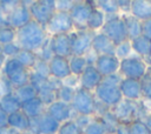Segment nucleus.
I'll return each instance as SVG.
<instances>
[{"instance_id": "412c9836", "label": "nucleus", "mask_w": 151, "mask_h": 134, "mask_svg": "<svg viewBox=\"0 0 151 134\" xmlns=\"http://www.w3.org/2000/svg\"><path fill=\"white\" fill-rule=\"evenodd\" d=\"M122 19L124 21L127 39L130 41L142 35V21H139L137 18H134L131 14H123Z\"/></svg>"}, {"instance_id": "473e14b6", "label": "nucleus", "mask_w": 151, "mask_h": 134, "mask_svg": "<svg viewBox=\"0 0 151 134\" xmlns=\"http://www.w3.org/2000/svg\"><path fill=\"white\" fill-rule=\"evenodd\" d=\"M14 93H15V95L18 96V99L21 102H25L27 100H31V99L38 96V93H37L35 88L33 86H31L29 83L26 85V86H24V87H20L18 89H15Z\"/></svg>"}, {"instance_id": "052dcab7", "label": "nucleus", "mask_w": 151, "mask_h": 134, "mask_svg": "<svg viewBox=\"0 0 151 134\" xmlns=\"http://www.w3.org/2000/svg\"><path fill=\"white\" fill-rule=\"evenodd\" d=\"M146 74H147V75H149L150 78H151V65L146 67Z\"/></svg>"}, {"instance_id": "864d4df0", "label": "nucleus", "mask_w": 151, "mask_h": 134, "mask_svg": "<svg viewBox=\"0 0 151 134\" xmlns=\"http://www.w3.org/2000/svg\"><path fill=\"white\" fill-rule=\"evenodd\" d=\"M9 26V15L0 6V27Z\"/></svg>"}, {"instance_id": "680f3d73", "label": "nucleus", "mask_w": 151, "mask_h": 134, "mask_svg": "<svg viewBox=\"0 0 151 134\" xmlns=\"http://www.w3.org/2000/svg\"><path fill=\"white\" fill-rule=\"evenodd\" d=\"M0 98H1V92H0Z\"/></svg>"}, {"instance_id": "2eb2a0df", "label": "nucleus", "mask_w": 151, "mask_h": 134, "mask_svg": "<svg viewBox=\"0 0 151 134\" xmlns=\"http://www.w3.org/2000/svg\"><path fill=\"white\" fill-rule=\"evenodd\" d=\"M120 60L116 55H98L94 62L97 71L104 76L118 73Z\"/></svg>"}, {"instance_id": "ea45409f", "label": "nucleus", "mask_w": 151, "mask_h": 134, "mask_svg": "<svg viewBox=\"0 0 151 134\" xmlns=\"http://www.w3.org/2000/svg\"><path fill=\"white\" fill-rule=\"evenodd\" d=\"M31 72H33V73H35V74H38V75L45 78V79L51 78L48 62L42 61V60H40V59L37 60V62H35V65L33 66V68L31 69Z\"/></svg>"}, {"instance_id": "bf43d9fd", "label": "nucleus", "mask_w": 151, "mask_h": 134, "mask_svg": "<svg viewBox=\"0 0 151 134\" xmlns=\"http://www.w3.org/2000/svg\"><path fill=\"white\" fill-rule=\"evenodd\" d=\"M145 123H146V126H147V128H149V130H150V133H151V113L147 115V118L145 119Z\"/></svg>"}, {"instance_id": "603ef678", "label": "nucleus", "mask_w": 151, "mask_h": 134, "mask_svg": "<svg viewBox=\"0 0 151 134\" xmlns=\"http://www.w3.org/2000/svg\"><path fill=\"white\" fill-rule=\"evenodd\" d=\"M119 11H123L125 14L131 11V0H117Z\"/></svg>"}, {"instance_id": "4be33fe9", "label": "nucleus", "mask_w": 151, "mask_h": 134, "mask_svg": "<svg viewBox=\"0 0 151 134\" xmlns=\"http://www.w3.org/2000/svg\"><path fill=\"white\" fill-rule=\"evenodd\" d=\"M28 122H29V118H27L22 110H19V112H15V113H12L8 115V119H7V125L8 127L15 129L17 132L19 133H25L27 132L28 129Z\"/></svg>"}, {"instance_id": "6e6d98bb", "label": "nucleus", "mask_w": 151, "mask_h": 134, "mask_svg": "<svg viewBox=\"0 0 151 134\" xmlns=\"http://www.w3.org/2000/svg\"><path fill=\"white\" fill-rule=\"evenodd\" d=\"M7 119H8V115H7L4 110L0 109V128L8 126V125H7Z\"/></svg>"}, {"instance_id": "de8ad7c7", "label": "nucleus", "mask_w": 151, "mask_h": 134, "mask_svg": "<svg viewBox=\"0 0 151 134\" xmlns=\"http://www.w3.org/2000/svg\"><path fill=\"white\" fill-rule=\"evenodd\" d=\"M74 0H57L55 1V11L59 12H70L74 5Z\"/></svg>"}, {"instance_id": "0eeeda50", "label": "nucleus", "mask_w": 151, "mask_h": 134, "mask_svg": "<svg viewBox=\"0 0 151 134\" xmlns=\"http://www.w3.org/2000/svg\"><path fill=\"white\" fill-rule=\"evenodd\" d=\"M73 28H74L73 21L70 15V12H59V11H55V13L51 16L50 21L45 27L47 35L68 34L72 32Z\"/></svg>"}, {"instance_id": "79ce46f5", "label": "nucleus", "mask_w": 151, "mask_h": 134, "mask_svg": "<svg viewBox=\"0 0 151 134\" xmlns=\"http://www.w3.org/2000/svg\"><path fill=\"white\" fill-rule=\"evenodd\" d=\"M0 48H1V52L4 53V55L6 58H15L19 54V52L21 51L20 46L15 41L6 43V45H2V46H0Z\"/></svg>"}, {"instance_id": "a18cd8bd", "label": "nucleus", "mask_w": 151, "mask_h": 134, "mask_svg": "<svg viewBox=\"0 0 151 134\" xmlns=\"http://www.w3.org/2000/svg\"><path fill=\"white\" fill-rule=\"evenodd\" d=\"M0 92H1V96L14 92V88H13L12 83L9 82V80L1 73H0Z\"/></svg>"}, {"instance_id": "a19ab883", "label": "nucleus", "mask_w": 151, "mask_h": 134, "mask_svg": "<svg viewBox=\"0 0 151 134\" xmlns=\"http://www.w3.org/2000/svg\"><path fill=\"white\" fill-rule=\"evenodd\" d=\"M140 91H142V98L151 102V78L147 74H145L140 79Z\"/></svg>"}, {"instance_id": "5fc2aeb1", "label": "nucleus", "mask_w": 151, "mask_h": 134, "mask_svg": "<svg viewBox=\"0 0 151 134\" xmlns=\"http://www.w3.org/2000/svg\"><path fill=\"white\" fill-rule=\"evenodd\" d=\"M114 134H131L130 133V125L126 123H119Z\"/></svg>"}, {"instance_id": "13d9d810", "label": "nucleus", "mask_w": 151, "mask_h": 134, "mask_svg": "<svg viewBox=\"0 0 151 134\" xmlns=\"http://www.w3.org/2000/svg\"><path fill=\"white\" fill-rule=\"evenodd\" d=\"M6 56L4 55V53L1 52V48H0V72H1V69H2V67H4V63H5V61H6Z\"/></svg>"}, {"instance_id": "e433bc0d", "label": "nucleus", "mask_w": 151, "mask_h": 134, "mask_svg": "<svg viewBox=\"0 0 151 134\" xmlns=\"http://www.w3.org/2000/svg\"><path fill=\"white\" fill-rule=\"evenodd\" d=\"M84 134H106L105 128L100 121L99 118H93L92 121L87 125V127L84 129Z\"/></svg>"}, {"instance_id": "3c124183", "label": "nucleus", "mask_w": 151, "mask_h": 134, "mask_svg": "<svg viewBox=\"0 0 151 134\" xmlns=\"http://www.w3.org/2000/svg\"><path fill=\"white\" fill-rule=\"evenodd\" d=\"M142 34L149 39H151V19L142 22Z\"/></svg>"}, {"instance_id": "72a5a7b5", "label": "nucleus", "mask_w": 151, "mask_h": 134, "mask_svg": "<svg viewBox=\"0 0 151 134\" xmlns=\"http://www.w3.org/2000/svg\"><path fill=\"white\" fill-rule=\"evenodd\" d=\"M57 134H84V130L76 123L74 120H68L60 123Z\"/></svg>"}, {"instance_id": "4c0bfd02", "label": "nucleus", "mask_w": 151, "mask_h": 134, "mask_svg": "<svg viewBox=\"0 0 151 134\" xmlns=\"http://www.w3.org/2000/svg\"><path fill=\"white\" fill-rule=\"evenodd\" d=\"M132 51V47H131V41L130 40H126L119 45L116 46V51H114V55L119 59V60H123V59H126L130 56V53Z\"/></svg>"}, {"instance_id": "dca6fc26", "label": "nucleus", "mask_w": 151, "mask_h": 134, "mask_svg": "<svg viewBox=\"0 0 151 134\" xmlns=\"http://www.w3.org/2000/svg\"><path fill=\"white\" fill-rule=\"evenodd\" d=\"M92 51L97 55H114L116 45L103 33H96L92 40Z\"/></svg>"}, {"instance_id": "58836bf2", "label": "nucleus", "mask_w": 151, "mask_h": 134, "mask_svg": "<svg viewBox=\"0 0 151 134\" xmlns=\"http://www.w3.org/2000/svg\"><path fill=\"white\" fill-rule=\"evenodd\" d=\"M37 55H38V59H40L42 61H46V62H50L51 59L54 56V54H53V52L51 49V45H50V36L46 39L44 45L37 52Z\"/></svg>"}, {"instance_id": "393cba45", "label": "nucleus", "mask_w": 151, "mask_h": 134, "mask_svg": "<svg viewBox=\"0 0 151 134\" xmlns=\"http://www.w3.org/2000/svg\"><path fill=\"white\" fill-rule=\"evenodd\" d=\"M60 127V122L50 116L46 112L39 116V130L40 134H57Z\"/></svg>"}, {"instance_id": "b1692460", "label": "nucleus", "mask_w": 151, "mask_h": 134, "mask_svg": "<svg viewBox=\"0 0 151 134\" xmlns=\"http://www.w3.org/2000/svg\"><path fill=\"white\" fill-rule=\"evenodd\" d=\"M131 47L140 58H146L151 55V39L144 36L143 34L131 40Z\"/></svg>"}, {"instance_id": "6ab92c4d", "label": "nucleus", "mask_w": 151, "mask_h": 134, "mask_svg": "<svg viewBox=\"0 0 151 134\" xmlns=\"http://www.w3.org/2000/svg\"><path fill=\"white\" fill-rule=\"evenodd\" d=\"M21 110L29 119L39 118L46 112V106L44 105V102L38 96H35L31 100L21 102Z\"/></svg>"}, {"instance_id": "4d7b16f0", "label": "nucleus", "mask_w": 151, "mask_h": 134, "mask_svg": "<svg viewBox=\"0 0 151 134\" xmlns=\"http://www.w3.org/2000/svg\"><path fill=\"white\" fill-rule=\"evenodd\" d=\"M0 134H21V133H19V132H17L15 129H13V128L6 126V127L0 128Z\"/></svg>"}, {"instance_id": "ddd939ff", "label": "nucleus", "mask_w": 151, "mask_h": 134, "mask_svg": "<svg viewBox=\"0 0 151 134\" xmlns=\"http://www.w3.org/2000/svg\"><path fill=\"white\" fill-rule=\"evenodd\" d=\"M103 81V75L97 71L94 65H87L84 72L79 76L80 87L87 91L93 92Z\"/></svg>"}, {"instance_id": "c756f323", "label": "nucleus", "mask_w": 151, "mask_h": 134, "mask_svg": "<svg viewBox=\"0 0 151 134\" xmlns=\"http://www.w3.org/2000/svg\"><path fill=\"white\" fill-rule=\"evenodd\" d=\"M68 62H70V68H71V73L73 75L80 76V74L84 72V69L87 67V60L85 56H79V55H71L68 58Z\"/></svg>"}, {"instance_id": "c03bdc74", "label": "nucleus", "mask_w": 151, "mask_h": 134, "mask_svg": "<svg viewBox=\"0 0 151 134\" xmlns=\"http://www.w3.org/2000/svg\"><path fill=\"white\" fill-rule=\"evenodd\" d=\"M47 80L48 79H45V78H42V76H40V75H38V74H35V73H33V72L29 71V85L35 88L37 93L46 83Z\"/></svg>"}, {"instance_id": "a211bd4d", "label": "nucleus", "mask_w": 151, "mask_h": 134, "mask_svg": "<svg viewBox=\"0 0 151 134\" xmlns=\"http://www.w3.org/2000/svg\"><path fill=\"white\" fill-rule=\"evenodd\" d=\"M32 20L29 9L21 4L14 8V11L9 14V26L13 27L14 29H19L22 26L27 25Z\"/></svg>"}, {"instance_id": "7ed1b4c3", "label": "nucleus", "mask_w": 151, "mask_h": 134, "mask_svg": "<svg viewBox=\"0 0 151 134\" xmlns=\"http://www.w3.org/2000/svg\"><path fill=\"white\" fill-rule=\"evenodd\" d=\"M96 101L97 99L93 92L78 87L76 88L71 107L78 115L92 116L96 113Z\"/></svg>"}, {"instance_id": "bb28decb", "label": "nucleus", "mask_w": 151, "mask_h": 134, "mask_svg": "<svg viewBox=\"0 0 151 134\" xmlns=\"http://www.w3.org/2000/svg\"><path fill=\"white\" fill-rule=\"evenodd\" d=\"M104 128H105V133L106 134H114L116 133V129L119 125V121L118 119L116 118L114 113L112 112V109L107 110L106 113H104L101 116H99Z\"/></svg>"}, {"instance_id": "f3484780", "label": "nucleus", "mask_w": 151, "mask_h": 134, "mask_svg": "<svg viewBox=\"0 0 151 134\" xmlns=\"http://www.w3.org/2000/svg\"><path fill=\"white\" fill-rule=\"evenodd\" d=\"M120 93L123 99H127L131 101H137L142 99V91H140V80L134 79H124L119 85Z\"/></svg>"}, {"instance_id": "6e6552de", "label": "nucleus", "mask_w": 151, "mask_h": 134, "mask_svg": "<svg viewBox=\"0 0 151 134\" xmlns=\"http://www.w3.org/2000/svg\"><path fill=\"white\" fill-rule=\"evenodd\" d=\"M32 20L46 27L51 16L55 13V1L54 0H35L33 5L28 8Z\"/></svg>"}, {"instance_id": "f03ea898", "label": "nucleus", "mask_w": 151, "mask_h": 134, "mask_svg": "<svg viewBox=\"0 0 151 134\" xmlns=\"http://www.w3.org/2000/svg\"><path fill=\"white\" fill-rule=\"evenodd\" d=\"M100 33L106 35L116 46L129 40L124 21L118 14L105 15V22L100 28Z\"/></svg>"}, {"instance_id": "8fccbe9b", "label": "nucleus", "mask_w": 151, "mask_h": 134, "mask_svg": "<svg viewBox=\"0 0 151 134\" xmlns=\"http://www.w3.org/2000/svg\"><path fill=\"white\" fill-rule=\"evenodd\" d=\"M92 119H93V118H91V116H86V115H77L73 120H74L76 123L84 130V129L87 127V125L92 121Z\"/></svg>"}, {"instance_id": "a878e982", "label": "nucleus", "mask_w": 151, "mask_h": 134, "mask_svg": "<svg viewBox=\"0 0 151 134\" xmlns=\"http://www.w3.org/2000/svg\"><path fill=\"white\" fill-rule=\"evenodd\" d=\"M104 22H105V14H104L98 7H96V8L92 11L91 15L88 16L86 27H87L88 31L94 32V31H97V29H100V28L103 27Z\"/></svg>"}, {"instance_id": "4468645a", "label": "nucleus", "mask_w": 151, "mask_h": 134, "mask_svg": "<svg viewBox=\"0 0 151 134\" xmlns=\"http://www.w3.org/2000/svg\"><path fill=\"white\" fill-rule=\"evenodd\" d=\"M50 45L51 49L54 55L70 58L72 55L71 51V42L68 34H54L50 36Z\"/></svg>"}, {"instance_id": "37998d69", "label": "nucleus", "mask_w": 151, "mask_h": 134, "mask_svg": "<svg viewBox=\"0 0 151 134\" xmlns=\"http://www.w3.org/2000/svg\"><path fill=\"white\" fill-rule=\"evenodd\" d=\"M130 133L131 134H151L145 121L134 120L130 123Z\"/></svg>"}, {"instance_id": "5701e85b", "label": "nucleus", "mask_w": 151, "mask_h": 134, "mask_svg": "<svg viewBox=\"0 0 151 134\" xmlns=\"http://www.w3.org/2000/svg\"><path fill=\"white\" fill-rule=\"evenodd\" d=\"M0 109L4 110L7 115L21 110V101L18 99L15 93L5 94L0 98Z\"/></svg>"}, {"instance_id": "423d86ee", "label": "nucleus", "mask_w": 151, "mask_h": 134, "mask_svg": "<svg viewBox=\"0 0 151 134\" xmlns=\"http://www.w3.org/2000/svg\"><path fill=\"white\" fill-rule=\"evenodd\" d=\"M97 7L96 1H76L73 7L70 11V15L73 21V27L76 31L87 29L86 24L88 16L91 15L92 11Z\"/></svg>"}, {"instance_id": "9d476101", "label": "nucleus", "mask_w": 151, "mask_h": 134, "mask_svg": "<svg viewBox=\"0 0 151 134\" xmlns=\"http://www.w3.org/2000/svg\"><path fill=\"white\" fill-rule=\"evenodd\" d=\"M46 113L60 123L68 121V120H73L78 115L71 107V103H66V102H63L59 100H57L53 103H51L50 106H47Z\"/></svg>"}, {"instance_id": "20e7f679", "label": "nucleus", "mask_w": 151, "mask_h": 134, "mask_svg": "<svg viewBox=\"0 0 151 134\" xmlns=\"http://www.w3.org/2000/svg\"><path fill=\"white\" fill-rule=\"evenodd\" d=\"M146 67L147 66L140 56H138L137 54L130 55L129 58L120 60L118 73L124 79L140 80L146 74Z\"/></svg>"}, {"instance_id": "7c9ffc66", "label": "nucleus", "mask_w": 151, "mask_h": 134, "mask_svg": "<svg viewBox=\"0 0 151 134\" xmlns=\"http://www.w3.org/2000/svg\"><path fill=\"white\" fill-rule=\"evenodd\" d=\"M9 80V82L12 83L14 91L20 88V87H24L26 85L29 83V71L28 69H24L14 75H12L11 78H7Z\"/></svg>"}, {"instance_id": "f704fd0d", "label": "nucleus", "mask_w": 151, "mask_h": 134, "mask_svg": "<svg viewBox=\"0 0 151 134\" xmlns=\"http://www.w3.org/2000/svg\"><path fill=\"white\" fill-rule=\"evenodd\" d=\"M17 39V29H14L11 26L0 27V46L14 42Z\"/></svg>"}, {"instance_id": "49530a36", "label": "nucleus", "mask_w": 151, "mask_h": 134, "mask_svg": "<svg viewBox=\"0 0 151 134\" xmlns=\"http://www.w3.org/2000/svg\"><path fill=\"white\" fill-rule=\"evenodd\" d=\"M20 5V0H0V6L1 8L9 15L15 7Z\"/></svg>"}, {"instance_id": "2f4dec72", "label": "nucleus", "mask_w": 151, "mask_h": 134, "mask_svg": "<svg viewBox=\"0 0 151 134\" xmlns=\"http://www.w3.org/2000/svg\"><path fill=\"white\" fill-rule=\"evenodd\" d=\"M96 5L105 15L118 14L119 12L117 0H99V1H96Z\"/></svg>"}, {"instance_id": "39448f33", "label": "nucleus", "mask_w": 151, "mask_h": 134, "mask_svg": "<svg viewBox=\"0 0 151 134\" xmlns=\"http://www.w3.org/2000/svg\"><path fill=\"white\" fill-rule=\"evenodd\" d=\"M94 34V32L88 29L72 31L71 33H68L72 55L85 56L92 49V40Z\"/></svg>"}, {"instance_id": "aec40b11", "label": "nucleus", "mask_w": 151, "mask_h": 134, "mask_svg": "<svg viewBox=\"0 0 151 134\" xmlns=\"http://www.w3.org/2000/svg\"><path fill=\"white\" fill-rule=\"evenodd\" d=\"M130 13L142 22L151 19V0H132Z\"/></svg>"}, {"instance_id": "9b49d317", "label": "nucleus", "mask_w": 151, "mask_h": 134, "mask_svg": "<svg viewBox=\"0 0 151 134\" xmlns=\"http://www.w3.org/2000/svg\"><path fill=\"white\" fill-rule=\"evenodd\" d=\"M136 107H137V101L123 99L117 106H114L111 109L114 113L116 118L118 119L119 123L130 125L132 121L136 120Z\"/></svg>"}, {"instance_id": "cd10ccee", "label": "nucleus", "mask_w": 151, "mask_h": 134, "mask_svg": "<svg viewBox=\"0 0 151 134\" xmlns=\"http://www.w3.org/2000/svg\"><path fill=\"white\" fill-rule=\"evenodd\" d=\"M15 59L28 71H31L33 68V66L35 65L37 60H38V55L35 52L32 51H27V49H21L19 52V54L15 56Z\"/></svg>"}, {"instance_id": "f8f14e48", "label": "nucleus", "mask_w": 151, "mask_h": 134, "mask_svg": "<svg viewBox=\"0 0 151 134\" xmlns=\"http://www.w3.org/2000/svg\"><path fill=\"white\" fill-rule=\"evenodd\" d=\"M48 67H50V74L54 79L64 81L70 75H72L71 68H70V62H68L67 58L54 55L51 59V61L48 62Z\"/></svg>"}, {"instance_id": "c85d7f7f", "label": "nucleus", "mask_w": 151, "mask_h": 134, "mask_svg": "<svg viewBox=\"0 0 151 134\" xmlns=\"http://www.w3.org/2000/svg\"><path fill=\"white\" fill-rule=\"evenodd\" d=\"M24 69H26V68L15 58H7L4 63V67L1 69V74H4L6 78H11L12 75H14Z\"/></svg>"}, {"instance_id": "c9c22d12", "label": "nucleus", "mask_w": 151, "mask_h": 134, "mask_svg": "<svg viewBox=\"0 0 151 134\" xmlns=\"http://www.w3.org/2000/svg\"><path fill=\"white\" fill-rule=\"evenodd\" d=\"M74 92H76V88L63 85L57 92V100L66 102V103H71L73 100V96H74Z\"/></svg>"}, {"instance_id": "1a4fd4ad", "label": "nucleus", "mask_w": 151, "mask_h": 134, "mask_svg": "<svg viewBox=\"0 0 151 134\" xmlns=\"http://www.w3.org/2000/svg\"><path fill=\"white\" fill-rule=\"evenodd\" d=\"M94 96L109 108H113L123 100V95L118 86H112L104 82H100V85L94 89Z\"/></svg>"}, {"instance_id": "09e8293b", "label": "nucleus", "mask_w": 151, "mask_h": 134, "mask_svg": "<svg viewBox=\"0 0 151 134\" xmlns=\"http://www.w3.org/2000/svg\"><path fill=\"white\" fill-rule=\"evenodd\" d=\"M122 80H123V76H122L119 73H114V74L107 75V76H104L101 82L107 83V85H112V86H118V87H119Z\"/></svg>"}, {"instance_id": "f257e3e1", "label": "nucleus", "mask_w": 151, "mask_h": 134, "mask_svg": "<svg viewBox=\"0 0 151 134\" xmlns=\"http://www.w3.org/2000/svg\"><path fill=\"white\" fill-rule=\"evenodd\" d=\"M48 38L45 27L31 20L27 25L17 29L15 42L20 46L21 49H27L32 52H38Z\"/></svg>"}]
</instances>
